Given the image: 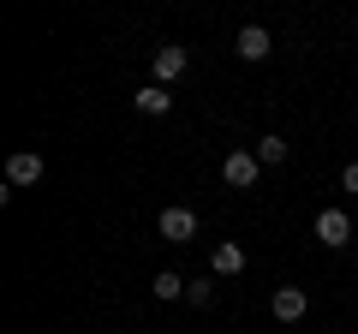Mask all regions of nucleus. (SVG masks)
<instances>
[{"mask_svg": "<svg viewBox=\"0 0 358 334\" xmlns=\"http://www.w3.org/2000/svg\"><path fill=\"white\" fill-rule=\"evenodd\" d=\"M257 173H263V161H257L251 150H233L227 161H221V180H227L233 191H251V185H257Z\"/></svg>", "mask_w": 358, "mask_h": 334, "instance_id": "obj_1", "label": "nucleus"}, {"mask_svg": "<svg viewBox=\"0 0 358 334\" xmlns=\"http://www.w3.org/2000/svg\"><path fill=\"white\" fill-rule=\"evenodd\" d=\"M317 239L329 245V251H341V245L352 239V215H346V209H317Z\"/></svg>", "mask_w": 358, "mask_h": 334, "instance_id": "obj_2", "label": "nucleus"}, {"mask_svg": "<svg viewBox=\"0 0 358 334\" xmlns=\"http://www.w3.org/2000/svg\"><path fill=\"white\" fill-rule=\"evenodd\" d=\"M185 66H192V54L179 48V42H162V48H155V84H173V78H185Z\"/></svg>", "mask_w": 358, "mask_h": 334, "instance_id": "obj_3", "label": "nucleus"}, {"mask_svg": "<svg viewBox=\"0 0 358 334\" xmlns=\"http://www.w3.org/2000/svg\"><path fill=\"white\" fill-rule=\"evenodd\" d=\"M268 305H275V322H299V317L310 310V298H305V286H275Z\"/></svg>", "mask_w": 358, "mask_h": 334, "instance_id": "obj_4", "label": "nucleus"}, {"mask_svg": "<svg viewBox=\"0 0 358 334\" xmlns=\"http://www.w3.org/2000/svg\"><path fill=\"white\" fill-rule=\"evenodd\" d=\"M233 48H239V60H268V48H275V36H268L263 24H245L239 36H233Z\"/></svg>", "mask_w": 358, "mask_h": 334, "instance_id": "obj_5", "label": "nucleus"}, {"mask_svg": "<svg viewBox=\"0 0 358 334\" xmlns=\"http://www.w3.org/2000/svg\"><path fill=\"white\" fill-rule=\"evenodd\" d=\"M155 227H162V239L185 245V239L197 233V215H192V209H162V221H155Z\"/></svg>", "mask_w": 358, "mask_h": 334, "instance_id": "obj_6", "label": "nucleus"}, {"mask_svg": "<svg viewBox=\"0 0 358 334\" xmlns=\"http://www.w3.org/2000/svg\"><path fill=\"white\" fill-rule=\"evenodd\" d=\"M42 180V155L36 150H18L13 161H6V185H36Z\"/></svg>", "mask_w": 358, "mask_h": 334, "instance_id": "obj_7", "label": "nucleus"}, {"mask_svg": "<svg viewBox=\"0 0 358 334\" xmlns=\"http://www.w3.org/2000/svg\"><path fill=\"white\" fill-rule=\"evenodd\" d=\"M131 102H138V114H150V119H162L167 108H173V96H167V84H143V90L131 96Z\"/></svg>", "mask_w": 358, "mask_h": 334, "instance_id": "obj_8", "label": "nucleus"}, {"mask_svg": "<svg viewBox=\"0 0 358 334\" xmlns=\"http://www.w3.org/2000/svg\"><path fill=\"white\" fill-rule=\"evenodd\" d=\"M209 269H215V275H227V281H233V275H245V251H239V245H215V257H209Z\"/></svg>", "mask_w": 358, "mask_h": 334, "instance_id": "obj_9", "label": "nucleus"}, {"mask_svg": "<svg viewBox=\"0 0 358 334\" xmlns=\"http://www.w3.org/2000/svg\"><path fill=\"white\" fill-rule=\"evenodd\" d=\"M257 161H263V167H281L287 161V138H275V131H268V138H257Z\"/></svg>", "mask_w": 358, "mask_h": 334, "instance_id": "obj_10", "label": "nucleus"}, {"mask_svg": "<svg viewBox=\"0 0 358 334\" xmlns=\"http://www.w3.org/2000/svg\"><path fill=\"white\" fill-rule=\"evenodd\" d=\"M185 286H192V281H179L173 269H162V275H155V281H150V293H155V298H179V293H185Z\"/></svg>", "mask_w": 358, "mask_h": 334, "instance_id": "obj_11", "label": "nucleus"}, {"mask_svg": "<svg viewBox=\"0 0 358 334\" xmlns=\"http://www.w3.org/2000/svg\"><path fill=\"white\" fill-rule=\"evenodd\" d=\"M185 298H192V305H209V298H215V281H192V286H185Z\"/></svg>", "mask_w": 358, "mask_h": 334, "instance_id": "obj_12", "label": "nucleus"}, {"mask_svg": "<svg viewBox=\"0 0 358 334\" xmlns=\"http://www.w3.org/2000/svg\"><path fill=\"white\" fill-rule=\"evenodd\" d=\"M341 191H358V161H346V173H341Z\"/></svg>", "mask_w": 358, "mask_h": 334, "instance_id": "obj_13", "label": "nucleus"}]
</instances>
